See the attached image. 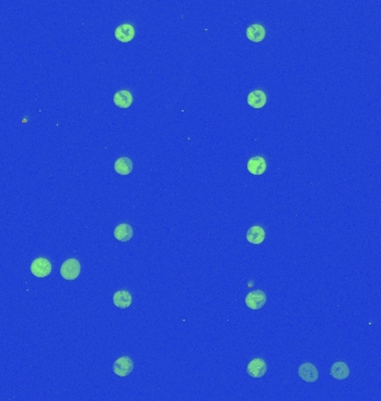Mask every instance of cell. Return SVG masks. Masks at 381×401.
I'll use <instances>...</instances> for the list:
<instances>
[{
	"mask_svg": "<svg viewBox=\"0 0 381 401\" xmlns=\"http://www.w3.org/2000/svg\"><path fill=\"white\" fill-rule=\"evenodd\" d=\"M330 375L336 380H344L350 375V369L344 361H337L331 366Z\"/></svg>",
	"mask_w": 381,
	"mask_h": 401,
	"instance_id": "cell-13",
	"label": "cell"
},
{
	"mask_svg": "<svg viewBox=\"0 0 381 401\" xmlns=\"http://www.w3.org/2000/svg\"><path fill=\"white\" fill-rule=\"evenodd\" d=\"M114 104L119 108H128L131 107L133 103V95L131 91L126 89L118 90L114 95Z\"/></svg>",
	"mask_w": 381,
	"mask_h": 401,
	"instance_id": "cell-14",
	"label": "cell"
},
{
	"mask_svg": "<svg viewBox=\"0 0 381 401\" xmlns=\"http://www.w3.org/2000/svg\"><path fill=\"white\" fill-rule=\"evenodd\" d=\"M114 169L115 172L119 175L131 174L133 170L132 160L130 158H127V156H123V158L117 159L116 162L114 164Z\"/></svg>",
	"mask_w": 381,
	"mask_h": 401,
	"instance_id": "cell-16",
	"label": "cell"
},
{
	"mask_svg": "<svg viewBox=\"0 0 381 401\" xmlns=\"http://www.w3.org/2000/svg\"><path fill=\"white\" fill-rule=\"evenodd\" d=\"M80 263L75 257L66 260L61 266V275L66 281H75L80 274Z\"/></svg>",
	"mask_w": 381,
	"mask_h": 401,
	"instance_id": "cell-1",
	"label": "cell"
},
{
	"mask_svg": "<svg viewBox=\"0 0 381 401\" xmlns=\"http://www.w3.org/2000/svg\"><path fill=\"white\" fill-rule=\"evenodd\" d=\"M246 37L253 43H260L265 38V28L260 24L251 25L246 29Z\"/></svg>",
	"mask_w": 381,
	"mask_h": 401,
	"instance_id": "cell-15",
	"label": "cell"
},
{
	"mask_svg": "<svg viewBox=\"0 0 381 401\" xmlns=\"http://www.w3.org/2000/svg\"><path fill=\"white\" fill-rule=\"evenodd\" d=\"M53 271V265L50 263V261L46 257H37L30 264V272L31 274L36 278L44 279L46 276L50 275Z\"/></svg>",
	"mask_w": 381,
	"mask_h": 401,
	"instance_id": "cell-2",
	"label": "cell"
},
{
	"mask_svg": "<svg viewBox=\"0 0 381 401\" xmlns=\"http://www.w3.org/2000/svg\"><path fill=\"white\" fill-rule=\"evenodd\" d=\"M268 297L263 290H253L246 294L245 304L251 310H260L267 303Z\"/></svg>",
	"mask_w": 381,
	"mask_h": 401,
	"instance_id": "cell-3",
	"label": "cell"
},
{
	"mask_svg": "<svg viewBox=\"0 0 381 401\" xmlns=\"http://www.w3.org/2000/svg\"><path fill=\"white\" fill-rule=\"evenodd\" d=\"M298 375L305 382H315L319 379V370L313 363L305 362L298 369Z\"/></svg>",
	"mask_w": 381,
	"mask_h": 401,
	"instance_id": "cell-6",
	"label": "cell"
},
{
	"mask_svg": "<svg viewBox=\"0 0 381 401\" xmlns=\"http://www.w3.org/2000/svg\"><path fill=\"white\" fill-rule=\"evenodd\" d=\"M113 303L119 309H127L132 306L133 297L127 290H119L113 296Z\"/></svg>",
	"mask_w": 381,
	"mask_h": 401,
	"instance_id": "cell-10",
	"label": "cell"
},
{
	"mask_svg": "<svg viewBox=\"0 0 381 401\" xmlns=\"http://www.w3.org/2000/svg\"><path fill=\"white\" fill-rule=\"evenodd\" d=\"M135 29L131 24H123L115 29V37L121 43H130L134 38Z\"/></svg>",
	"mask_w": 381,
	"mask_h": 401,
	"instance_id": "cell-9",
	"label": "cell"
},
{
	"mask_svg": "<svg viewBox=\"0 0 381 401\" xmlns=\"http://www.w3.org/2000/svg\"><path fill=\"white\" fill-rule=\"evenodd\" d=\"M246 371L250 377L255 378V379H260V378L264 377L268 371L267 362L261 358L252 359L246 367Z\"/></svg>",
	"mask_w": 381,
	"mask_h": 401,
	"instance_id": "cell-5",
	"label": "cell"
},
{
	"mask_svg": "<svg viewBox=\"0 0 381 401\" xmlns=\"http://www.w3.org/2000/svg\"><path fill=\"white\" fill-rule=\"evenodd\" d=\"M246 167L251 174L259 176V175L264 174L267 170V160L263 156H253L249 160Z\"/></svg>",
	"mask_w": 381,
	"mask_h": 401,
	"instance_id": "cell-7",
	"label": "cell"
},
{
	"mask_svg": "<svg viewBox=\"0 0 381 401\" xmlns=\"http://www.w3.org/2000/svg\"><path fill=\"white\" fill-rule=\"evenodd\" d=\"M247 104L255 109L262 108L267 104V95L263 90L255 89L247 95Z\"/></svg>",
	"mask_w": 381,
	"mask_h": 401,
	"instance_id": "cell-11",
	"label": "cell"
},
{
	"mask_svg": "<svg viewBox=\"0 0 381 401\" xmlns=\"http://www.w3.org/2000/svg\"><path fill=\"white\" fill-rule=\"evenodd\" d=\"M134 370V362L128 356H123L116 359L113 365V371L118 377H127Z\"/></svg>",
	"mask_w": 381,
	"mask_h": 401,
	"instance_id": "cell-4",
	"label": "cell"
},
{
	"mask_svg": "<svg viewBox=\"0 0 381 401\" xmlns=\"http://www.w3.org/2000/svg\"><path fill=\"white\" fill-rule=\"evenodd\" d=\"M133 235H134V231H133L131 224L128 223L118 224L114 230V237L119 242H128L132 240Z\"/></svg>",
	"mask_w": 381,
	"mask_h": 401,
	"instance_id": "cell-12",
	"label": "cell"
},
{
	"mask_svg": "<svg viewBox=\"0 0 381 401\" xmlns=\"http://www.w3.org/2000/svg\"><path fill=\"white\" fill-rule=\"evenodd\" d=\"M245 238L249 243L253 244V245H259V244H262L264 242L265 231L260 225H253V227L247 230Z\"/></svg>",
	"mask_w": 381,
	"mask_h": 401,
	"instance_id": "cell-8",
	"label": "cell"
}]
</instances>
